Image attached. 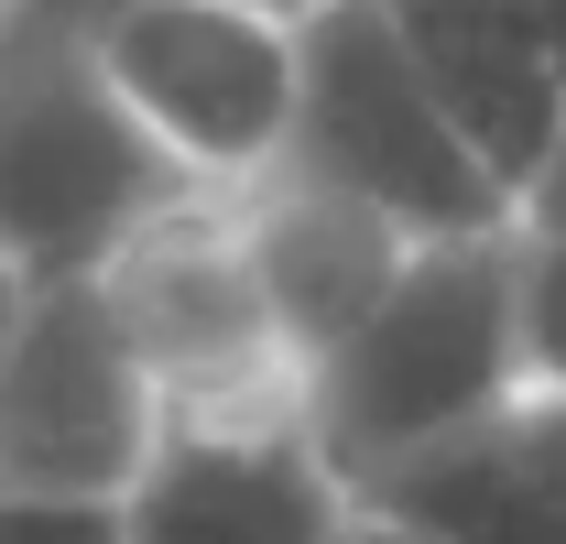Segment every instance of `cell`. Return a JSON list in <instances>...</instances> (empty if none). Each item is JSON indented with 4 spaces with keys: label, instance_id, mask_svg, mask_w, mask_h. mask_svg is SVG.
I'll list each match as a JSON object with an SVG mask.
<instances>
[{
    "label": "cell",
    "instance_id": "1",
    "mask_svg": "<svg viewBox=\"0 0 566 544\" xmlns=\"http://www.w3.org/2000/svg\"><path fill=\"white\" fill-rule=\"evenodd\" d=\"M523 229V218H512ZM512 229L480 240H415L392 294L359 316L349 338L305 370V436L316 458L349 479V501L381 469H403L424 447L491 425L523 404V338H512Z\"/></svg>",
    "mask_w": 566,
    "mask_h": 544
},
{
    "label": "cell",
    "instance_id": "15",
    "mask_svg": "<svg viewBox=\"0 0 566 544\" xmlns=\"http://www.w3.org/2000/svg\"><path fill=\"white\" fill-rule=\"evenodd\" d=\"M349 544H436V534H415V523H392V512H349Z\"/></svg>",
    "mask_w": 566,
    "mask_h": 544
},
{
    "label": "cell",
    "instance_id": "4",
    "mask_svg": "<svg viewBox=\"0 0 566 544\" xmlns=\"http://www.w3.org/2000/svg\"><path fill=\"white\" fill-rule=\"evenodd\" d=\"M87 44L142 132L208 197H240L283 164L294 121V22L251 0H98Z\"/></svg>",
    "mask_w": 566,
    "mask_h": 544
},
{
    "label": "cell",
    "instance_id": "8",
    "mask_svg": "<svg viewBox=\"0 0 566 544\" xmlns=\"http://www.w3.org/2000/svg\"><path fill=\"white\" fill-rule=\"evenodd\" d=\"M436 109L523 197L566 132V0H392Z\"/></svg>",
    "mask_w": 566,
    "mask_h": 544
},
{
    "label": "cell",
    "instance_id": "5",
    "mask_svg": "<svg viewBox=\"0 0 566 544\" xmlns=\"http://www.w3.org/2000/svg\"><path fill=\"white\" fill-rule=\"evenodd\" d=\"M98 294H109L132 359L153 370L164 414H251V404H294L305 393L273 305L251 283L240 207L229 197H186V207H164L153 229H132L98 262Z\"/></svg>",
    "mask_w": 566,
    "mask_h": 544
},
{
    "label": "cell",
    "instance_id": "3",
    "mask_svg": "<svg viewBox=\"0 0 566 544\" xmlns=\"http://www.w3.org/2000/svg\"><path fill=\"white\" fill-rule=\"evenodd\" d=\"M273 175L381 207L403 240H480L523 218V197L436 109L392 0H316L294 22V121H283Z\"/></svg>",
    "mask_w": 566,
    "mask_h": 544
},
{
    "label": "cell",
    "instance_id": "14",
    "mask_svg": "<svg viewBox=\"0 0 566 544\" xmlns=\"http://www.w3.org/2000/svg\"><path fill=\"white\" fill-rule=\"evenodd\" d=\"M22 316H33V272L0 262V370H11V338H22Z\"/></svg>",
    "mask_w": 566,
    "mask_h": 544
},
{
    "label": "cell",
    "instance_id": "16",
    "mask_svg": "<svg viewBox=\"0 0 566 544\" xmlns=\"http://www.w3.org/2000/svg\"><path fill=\"white\" fill-rule=\"evenodd\" d=\"M44 11H66V22H87V11H98V0H44ZM251 11H283V22H305V11H316V0H251Z\"/></svg>",
    "mask_w": 566,
    "mask_h": 544
},
{
    "label": "cell",
    "instance_id": "9",
    "mask_svg": "<svg viewBox=\"0 0 566 544\" xmlns=\"http://www.w3.org/2000/svg\"><path fill=\"white\" fill-rule=\"evenodd\" d=\"M229 207H240V251H251V283H262V305H273L294 370H316L327 348L349 338L359 316L392 294L403 251H415L381 207L327 197V186H305V175H262V186H240Z\"/></svg>",
    "mask_w": 566,
    "mask_h": 544
},
{
    "label": "cell",
    "instance_id": "12",
    "mask_svg": "<svg viewBox=\"0 0 566 544\" xmlns=\"http://www.w3.org/2000/svg\"><path fill=\"white\" fill-rule=\"evenodd\" d=\"M0 544H120L109 512H76V501H22L0 490Z\"/></svg>",
    "mask_w": 566,
    "mask_h": 544
},
{
    "label": "cell",
    "instance_id": "2",
    "mask_svg": "<svg viewBox=\"0 0 566 544\" xmlns=\"http://www.w3.org/2000/svg\"><path fill=\"white\" fill-rule=\"evenodd\" d=\"M186 197L208 186L120 109L87 22L44 0L0 11V262H22L33 283L98 272Z\"/></svg>",
    "mask_w": 566,
    "mask_h": 544
},
{
    "label": "cell",
    "instance_id": "10",
    "mask_svg": "<svg viewBox=\"0 0 566 544\" xmlns=\"http://www.w3.org/2000/svg\"><path fill=\"white\" fill-rule=\"evenodd\" d=\"M359 512H392L436 544H566V404L556 393L501 404L491 425L381 469Z\"/></svg>",
    "mask_w": 566,
    "mask_h": 544
},
{
    "label": "cell",
    "instance_id": "11",
    "mask_svg": "<svg viewBox=\"0 0 566 544\" xmlns=\"http://www.w3.org/2000/svg\"><path fill=\"white\" fill-rule=\"evenodd\" d=\"M512 338H523V393L566 404V229H512Z\"/></svg>",
    "mask_w": 566,
    "mask_h": 544
},
{
    "label": "cell",
    "instance_id": "13",
    "mask_svg": "<svg viewBox=\"0 0 566 544\" xmlns=\"http://www.w3.org/2000/svg\"><path fill=\"white\" fill-rule=\"evenodd\" d=\"M523 218H534V229H566V132H556V153H545V175L523 186Z\"/></svg>",
    "mask_w": 566,
    "mask_h": 544
},
{
    "label": "cell",
    "instance_id": "6",
    "mask_svg": "<svg viewBox=\"0 0 566 544\" xmlns=\"http://www.w3.org/2000/svg\"><path fill=\"white\" fill-rule=\"evenodd\" d=\"M153 436H164V393L132 359L98 272L33 283V316H22L11 370H0V490L120 512Z\"/></svg>",
    "mask_w": 566,
    "mask_h": 544
},
{
    "label": "cell",
    "instance_id": "7",
    "mask_svg": "<svg viewBox=\"0 0 566 544\" xmlns=\"http://www.w3.org/2000/svg\"><path fill=\"white\" fill-rule=\"evenodd\" d=\"M349 479L316 458L294 404L251 414H164L142 479L120 490V544H338Z\"/></svg>",
    "mask_w": 566,
    "mask_h": 544
}]
</instances>
